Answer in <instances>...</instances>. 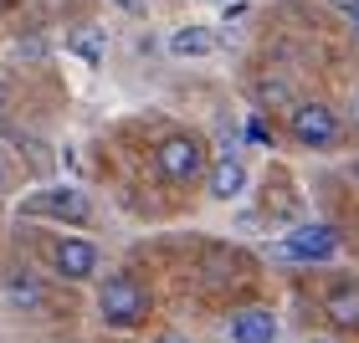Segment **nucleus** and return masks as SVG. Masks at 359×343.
Instances as JSON below:
<instances>
[{"mask_svg": "<svg viewBox=\"0 0 359 343\" xmlns=\"http://www.w3.org/2000/svg\"><path fill=\"white\" fill-rule=\"evenodd\" d=\"M334 251H339V231L334 225H298V231L283 241L287 261H329Z\"/></svg>", "mask_w": 359, "mask_h": 343, "instance_id": "4", "label": "nucleus"}, {"mask_svg": "<svg viewBox=\"0 0 359 343\" xmlns=\"http://www.w3.org/2000/svg\"><path fill=\"white\" fill-rule=\"evenodd\" d=\"M339 10H344L349 21H354V36H359V0H339Z\"/></svg>", "mask_w": 359, "mask_h": 343, "instance_id": "14", "label": "nucleus"}, {"mask_svg": "<svg viewBox=\"0 0 359 343\" xmlns=\"http://www.w3.org/2000/svg\"><path fill=\"white\" fill-rule=\"evenodd\" d=\"M77 52H83L88 62H97V57H103V46H97V36H93V31H83V36H77Z\"/></svg>", "mask_w": 359, "mask_h": 343, "instance_id": "12", "label": "nucleus"}, {"mask_svg": "<svg viewBox=\"0 0 359 343\" xmlns=\"http://www.w3.org/2000/svg\"><path fill=\"white\" fill-rule=\"evenodd\" d=\"M292 139L308 144V149H323V144H334V139H339L334 108H323V103H298V108H292Z\"/></svg>", "mask_w": 359, "mask_h": 343, "instance_id": "3", "label": "nucleus"}, {"mask_svg": "<svg viewBox=\"0 0 359 343\" xmlns=\"http://www.w3.org/2000/svg\"><path fill=\"white\" fill-rule=\"evenodd\" d=\"M262 103H277V108H287V92H283V88H262Z\"/></svg>", "mask_w": 359, "mask_h": 343, "instance_id": "13", "label": "nucleus"}, {"mask_svg": "<svg viewBox=\"0 0 359 343\" xmlns=\"http://www.w3.org/2000/svg\"><path fill=\"white\" fill-rule=\"evenodd\" d=\"M159 343H190V338H180V333H165V338H159Z\"/></svg>", "mask_w": 359, "mask_h": 343, "instance_id": "17", "label": "nucleus"}, {"mask_svg": "<svg viewBox=\"0 0 359 343\" xmlns=\"http://www.w3.org/2000/svg\"><path fill=\"white\" fill-rule=\"evenodd\" d=\"M26 216H52V220L83 225L88 220V200H83V190H41V195L26 200Z\"/></svg>", "mask_w": 359, "mask_h": 343, "instance_id": "5", "label": "nucleus"}, {"mask_svg": "<svg viewBox=\"0 0 359 343\" xmlns=\"http://www.w3.org/2000/svg\"><path fill=\"white\" fill-rule=\"evenodd\" d=\"M170 52L180 57V62H195V57H210L216 52V36H210L205 26H180L175 36H170Z\"/></svg>", "mask_w": 359, "mask_h": 343, "instance_id": "9", "label": "nucleus"}, {"mask_svg": "<svg viewBox=\"0 0 359 343\" xmlns=\"http://www.w3.org/2000/svg\"><path fill=\"white\" fill-rule=\"evenodd\" d=\"M97 307H103V323H113V328H134V323H144V313H149V298H144V287L128 282V276H108Z\"/></svg>", "mask_w": 359, "mask_h": 343, "instance_id": "1", "label": "nucleus"}, {"mask_svg": "<svg viewBox=\"0 0 359 343\" xmlns=\"http://www.w3.org/2000/svg\"><path fill=\"white\" fill-rule=\"evenodd\" d=\"M57 272L67 276V282H83V276L97 272V251H93V241H62L57 246Z\"/></svg>", "mask_w": 359, "mask_h": 343, "instance_id": "7", "label": "nucleus"}, {"mask_svg": "<svg viewBox=\"0 0 359 343\" xmlns=\"http://www.w3.org/2000/svg\"><path fill=\"white\" fill-rule=\"evenodd\" d=\"M0 6H6V0H0Z\"/></svg>", "mask_w": 359, "mask_h": 343, "instance_id": "20", "label": "nucleus"}, {"mask_svg": "<svg viewBox=\"0 0 359 343\" xmlns=\"http://www.w3.org/2000/svg\"><path fill=\"white\" fill-rule=\"evenodd\" d=\"M354 113H359V92H354Z\"/></svg>", "mask_w": 359, "mask_h": 343, "instance_id": "19", "label": "nucleus"}, {"mask_svg": "<svg viewBox=\"0 0 359 343\" xmlns=\"http://www.w3.org/2000/svg\"><path fill=\"white\" fill-rule=\"evenodd\" d=\"M241 190H247V164H241L236 154L216 159V169H210V195H216V200H236Z\"/></svg>", "mask_w": 359, "mask_h": 343, "instance_id": "8", "label": "nucleus"}, {"mask_svg": "<svg viewBox=\"0 0 359 343\" xmlns=\"http://www.w3.org/2000/svg\"><path fill=\"white\" fill-rule=\"evenodd\" d=\"M323 307H329V318L339 323V328H359V287L354 282H339Z\"/></svg>", "mask_w": 359, "mask_h": 343, "instance_id": "10", "label": "nucleus"}, {"mask_svg": "<svg viewBox=\"0 0 359 343\" xmlns=\"http://www.w3.org/2000/svg\"><path fill=\"white\" fill-rule=\"evenodd\" d=\"M231 343H277V318L267 307H247L231 318Z\"/></svg>", "mask_w": 359, "mask_h": 343, "instance_id": "6", "label": "nucleus"}, {"mask_svg": "<svg viewBox=\"0 0 359 343\" xmlns=\"http://www.w3.org/2000/svg\"><path fill=\"white\" fill-rule=\"evenodd\" d=\"M118 6H123V10H144V0H118Z\"/></svg>", "mask_w": 359, "mask_h": 343, "instance_id": "16", "label": "nucleus"}, {"mask_svg": "<svg viewBox=\"0 0 359 343\" xmlns=\"http://www.w3.org/2000/svg\"><path fill=\"white\" fill-rule=\"evenodd\" d=\"M154 159H159V174H165V179H175V185H190V179L205 169V149H201V139H190V134H175V139H165Z\"/></svg>", "mask_w": 359, "mask_h": 343, "instance_id": "2", "label": "nucleus"}, {"mask_svg": "<svg viewBox=\"0 0 359 343\" xmlns=\"http://www.w3.org/2000/svg\"><path fill=\"white\" fill-rule=\"evenodd\" d=\"M11 298H15V302H31V307H36V302H41V287L31 282V276H15V282H11Z\"/></svg>", "mask_w": 359, "mask_h": 343, "instance_id": "11", "label": "nucleus"}, {"mask_svg": "<svg viewBox=\"0 0 359 343\" xmlns=\"http://www.w3.org/2000/svg\"><path fill=\"white\" fill-rule=\"evenodd\" d=\"M0 113H6V83H0Z\"/></svg>", "mask_w": 359, "mask_h": 343, "instance_id": "18", "label": "nucleus"}, {"mask_svg": "<svg viewBox=\"0 0 359 343\" xmlns=\"http://www.w3.org/2000/svg\"><path fill=\"white\" fill-rule=\"evenodd\" d=\"M11 185V169H6V159H0V190H6Z\"/></svg>", "mask_w": 359, "mask_h": 343, "instance_id": "15", "label": "nucleus"}]
</instances>
